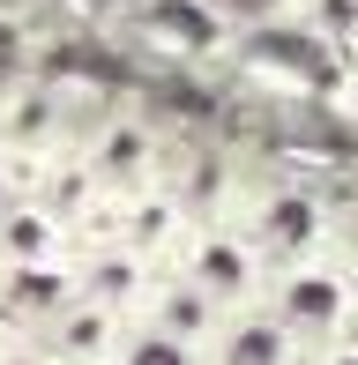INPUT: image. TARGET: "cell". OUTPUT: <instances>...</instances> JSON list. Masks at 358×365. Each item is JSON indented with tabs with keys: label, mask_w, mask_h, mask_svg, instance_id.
<instances>
[{
	"label": "cell",
	"mask_w": 358,
	"mask_h": 365,
	"mask_svg": "<svg viewBox=\"0 0 358 365\" xmlns=\"http://www.w3.org/2000/svg\"><path fill=\"white\" fill-rule=\"evenodd\" d=\"M232 224L247 231V246L269 261V276L344 246V217H336V202L314 179H247L239 202H232Z\"/></svg>",
	"instance_id": "obj_1"
},
{
	"label": "cell",
	"mask_w": 358,
	"mask_h": 365,
	"mask_svg": "<svg viewBox=\"0 0 358 365\" xmlns=\"http://www.w3.org/2000/svg\"><path fill=\"white\" fill-rule=\"evenodd\" d=\"M262 306L284 321V336L299 343V351H321V343H344L358 336V284H351V254L336 246V254L321 261H299V269H276Z\"/></svg>",
	"instance_id": "obj_2"
},
{
	"label": "cell",
	"mask_w": 358,
	"mask_h": 365,
	"mask_svg": "<svg viewBox=\"0 0 358 365\" xmlns=\"http://www.w3.org/2000/svg\"><path fill=\"white\" fill-rule=\"evenodd\" d=\"M172 269L187 276V284H202V291L217 298L224 313H239V306H262V291H269V261L247 246V231H239L232 217H209V224H194L187 239H179Z\"/></svg>",
	"instance_id": "obj_3"
},
{
	"label": "cell",
	"mask_w": 358,
	"mask_h": 365,
	"mask_svg": "<svg viewBox=\"0 0 358 365\" xmlns=\"http://www.w3.org/2000/svg\"><path fill=\"white\" fill-rule=\"evenodd\" d=\"M90 157V172H97V187L105 194H135V187H157V179L172 172V142H165V127L150 120V112H105L97 127H83V142H75Z\"/></svg>",
	"instance_id": "obj_4"
},
{
	"label": "cell",
	"mask_w": 358,
	"mask_h": 365,
	"mask_svg": "<svg viewBox=\"0 0 358 365\" xmlns=\"http://www.w3.org/2000/svg\"><path fill=\"white\" fill-rule=\"evenodd\" d=\"M83 142V127H75L68 97H60V82H38V75H15L8 90H0V157H53V149H75Z\"/></svg>",
	"instance_id": "obj_5"
},
{
	"label": "cell",
	"mask_w": 358,
	"mask_h": 365,
	"mask_svg": "<svg viewBox=\"0 0 358 365\" xmlns=\"http://www.w3.org/2000/svg\"><path fill=\"white\" fill-rule=\"evenodd\" d=\"M120 328H127V313H112V306H97V298H75V291H68V298L38 321V343H45L60 365H112Z\"/></svg>",
	"instance_id": "obj_6"
},
{
	"label": "cell",
	"mask_w": 358,
	"mask_h": 365,
	"mask_svg": "<svg viewBox=\"0 0 358 365\" xmlns=\"http://www.w3.org/2000/svg\"><path fill=\"white\" fill-rule=\"evenodd\" d=\"M68 261H75V231L45 202H0V276L68 269Z\"/></svg>",
	"instance_id": "obj_7"
},
{
	"label": "cell",
	"mask_w": 358,
	"mask_h": 365,
	"mask_svg": "<svg viewBox=\"0 0 358 365\" xmlns=\"http://www.w3.org/2000/svg\"><path fill=\"white\" fill-rule=\"evenodd\" d=\"M135 321L165 328V336L194 343V351L209 358V343H217V328H224V306H217L202 284H187L179 269H157V284H150V298H142V313H135Z\"/></svg>",
	"instance_id": "obj_8"
},
{
	"label": "cell",
	"mask_w": 358,
	"mask_h": 365,
	"mask_svg": "<svg viewBox=\"0 0 358 365\" xmlns=\"http://www.w3.org/2000/svg\"><path fill=\"white\" fill-rule=\"evenodd\" d=\"M209 365H299V343L284 336V321L269 306H239V313H224Z\"/></svg>",
	"instance_id": "obj_9"
},
{
	"label": "cell",
	"mask_w": 358,
	"mask_h": 365,
	"mask_svg": "<svg viewBox=\"0 0 358 365\" xmlns=\"http://www.w3.org/2000/svg\"><path fill=\"white\" fill-rule=\"evenodd\" d=\"M291 38H306L329 68L358 60V0H291Z\"/></svg>",
	"instance_id": "obj_10"
},
{
	"label": "cell",
	"mask_w": 358,
	"mask_h": 365,
	"mask_svg": "<svg viewBox=\"0 0 358 365\" xmlns=\"http://www.w3.org/2000/svg\"><path fill=\"white\" fill-rule=\"evenodd\" d=\"M112 365H209L194 343H179L165 336V328H150V321H127L120 328V351H112Z\"/></svg>",
	"instance_id": "obj_11"
},
{
	"label": "cell",
	"mask_w": 358,
	"mask_h": 365,
	"mask_svg": "<svg viewBox=\"0 0 358 365\" xmlns=\"http://www.w3.org/2000/svg\"><path fill=\"white\" fill-rule=\"evenodd\" d=\"M329 105H336V120L358 135V60H344L336 68V82H329Z\"/></svg>",
	"instance_id": "obj_12"
},
{
	"label": "cell",
	"mask_w": 358,
	"mask_h": 365,
	"mask_svg": "<svg viewBox=\"0 0 358 365\" xmlns=\"http://www.w3.org/2000/svg\"><path fill=\"white\" fill-rule=\"evenodd\" d=\"M306 365H358V336H344V343H321V351H306Z\"/></svg>",
	"instance_id": "obj_13"
},
{
	"label": "cell",
	"mask_w": 358,
	"mask_h": 365,
	"mask_svg": "<svg viewBox=\"0 0 358 365\" xmlns=\"http://www.w3.org/2000/svg\"><path fill=\"white\" fill-rule=\"evenodd\" d=\"M299 365H306V351H299Z\"/></svg>",
	"instance_id": "obj_14"
}]
</instances>
